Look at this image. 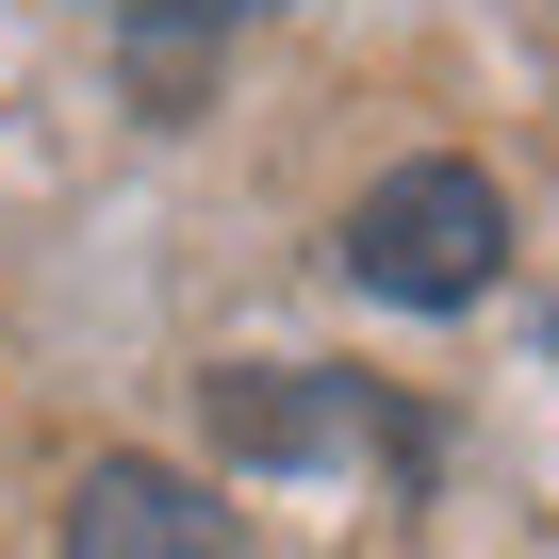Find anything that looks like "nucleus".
<instances>
[{
  "mask_svg": "<svg viewBox=\"0 0 559 559\" xmlns=\"http://www.w3.org/2000/svg\"><path fill=\"white\" fill-rule=\"evenodd\" d=\"M493 263H510V198H493L477 165H395V181H362V214H346V280L395 297V313H461Z\"/></svg>",
  "mask_w": 559,
  "mask_h": 559,
  "instance_id": "1",
  "label": "nucleus"
},
{
  "mask_svg": "<svg viewBox=\"0 0 559 559\" xmlns=\"http://www.w3.org/2000/svg\"><path fill=\"white\" fill-rule=\"evenodd\" d=\"M198 428H214V461H379V477H428V412H395L379 379H330V362H230V379H198Z\"/></svg>",
  "mask_w": 559,
  "mask_h": 559,
  "instance_id": "2",
  "label": "nucleus"
},
{
  "mask_svg": "<svg viewBox=\"0 0 559 559\" xmlns=\"http://www.w3.org/2000/svg\"><path fill=\"white\" fill-rule=\"evenodd\" d=\"M67 559H230V510L165 461H99L67 493Z\"/></svg>",
  "mask_w": 559,
  "mask_h": 559,
  "instance_id": "3",
  "label": "nucleus"
},
{
  "mask_svg": "<svg viewBox=\"0 0 559 559\" xmlns=\"http://www.w3.org/2000/svg\"><path fill=\"white\" fill-rule=\"evenodd\" d=\"M99 17H132V34H230V17H280V0H99Z\"/></svg>",
  "mask_w": 559,
  "mask_h": 559,
  "instance_id": "4",
  "label": "nucleus"
}]
</instances>
